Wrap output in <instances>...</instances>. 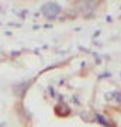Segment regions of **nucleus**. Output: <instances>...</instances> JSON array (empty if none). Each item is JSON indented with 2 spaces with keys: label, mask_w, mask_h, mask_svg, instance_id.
Returning a JSON list of instances; mask_svg holds the SVG:
<instances>
[{
  "label": "nucleus",
  "mask_w": 121,
  "mask_h": 127,
  "mask_svg": "<svg viewBox=\"0 0 121 127\" xmlns=\"http://www.w3.org/2000/svg\"><path fill=\"white\" fill-rule=\"evenodd\" d=\"M56 112L61 113V116H66V114L69 113V107H68L66 104H61L59 107H56Z\"/></svg>",
  "instance_id": "nucleus-3"
},
{
  "label": "nucleus",
  "mask_w": 121,
  "mask_h": 127,
  "mask_svg": "<svg viewBox=\"0 0 121 127\" xmlns=\"http://www.w3.org/2000/svg\"><path fill=\"white\" fill-rule=\"evenodd\" d=\"M96 119H97V120H99V122L101 123L103 126H106V127H110V123H108L107 120H106V119H103V117H101V114H96Z\"/></svg>",
  "instance_id": "nucleus-4"
},
{
  "label": "nucleus",
  "mask_w": 121,
  "mask_h": 127,
  "mask_svg": "<svg viewBox=\"0 0 121 127\" xmlns=\"http://www.w3.org/2000/svg\"><path fill=\"white\" fill-rule=\"evenodd\" d=\"M30 83H31V82L27 81V82H23V83H17V85H14V88H13L14 93L18 95V96H23V95H24V92H25V89L30 86Z\"/></svg>",
  "instance_id": "nucleus-2"
},
{
  "label": "nucleus",
  "mask_w": 121,
  "mask_h": 127,
  "mask_svg": "<svg viewBox=\"0 0 121 127\" xmlns=\"http://www.w3.org/2000/svg\"><path fill=\"white\" fill-rule=\"evenodd\" d=\"M42 11H44V14L47 16V17L55 18L56 16H58V13L61 11V7H59L56 3L51 1V3H47V4H44V7H42Z\"/></svg>",
  "instance_id": "nucleus-1"
}]
</instances>
